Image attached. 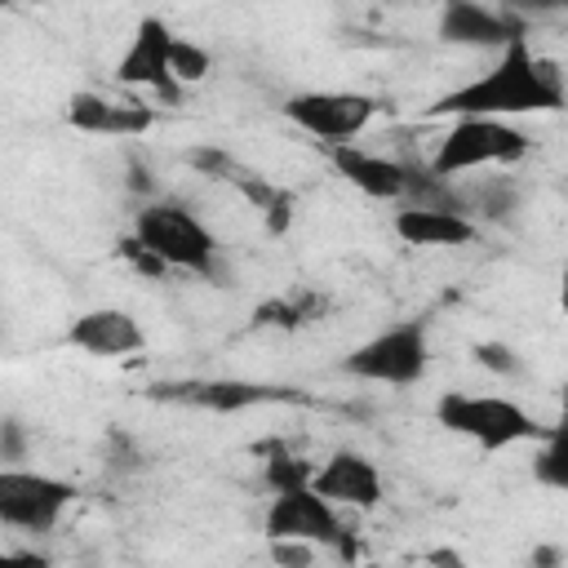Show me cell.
Wrapping results in <instances>:
<instances>
[{"label": "cell", "mask_w": 568, "mask_h": 568, "mask_svg": "<svg viewBox=\"0 0 568 568\" xmlns=\"http://www.w3.org/2000/svg\"><path fill=\"white\" fill-rule=\"evenodd\" d=\"M324 293L315 288H293V293H275V297H262L248 315V328H275V333H297L306 324H315L324 315Z\"/></svg>", "instance_id": "obj_18"}, {"label": "cell", "mask_w": 568, "mask_h": 568, "mask_svg": "<svg viewBox=\"0 0 568 568\" xmlns=\"http://www.w3.org/2000/svg\"><path fill=\"white\" fill-rule=\"evenodd\" d=\"M262 532H266V541H302L315 550H333L342 564H355V555H359V541L346 528L342 510L333 501H324L315 488L275 493L266 501Z\"/></svg>", "instance_id": "obj_6"}, {"label": "cell", "mask_w": 568, "mask_h": 568, "mask_svg": "<svg viewBox=\"0 0 568 568\" xmlns=\"http://www.w3.org/2000/svg\"><path fill=\"white\" fill-rule=\"evenodd\" d=\"M115 253H120V257H124V262H129V266H133L138 275H151V280L169 275V266H164V262H160V257H155V253H151V248H146V244H142V240L133 235V231H129V235H120Z\"/></svg>", "instance_id": "obj_24"}, {"label": "cell", "mask_w": 568, "mask_h": 568, "mask_svg": "<svg viewBox=\"0 0 568 568\" xmlns=\"http://www.w3.org/2000/svg\"><path fill=\"white\" fill-rule=\"evenodd\" d=\"M532 484L550 493H568V386L559 395V413L546 426L537 453H532Z\"/></svg>", "instance_id": "obj_19"}, {"label": "cell", "mask_w": 568, "mask_h": 568, "mask_svg": "<svg viewBox=\"0 0 568 568\" xmlns=\"http://www.w3.org/2000/svg\"><path fill=\"white\" fill-rule=\"evenodd\" d=\"M430 368V324L426 315H408L386 324L382 333H373L368 342H359L346 359L342 373L359 377V382H377V386H413L422 382Z\"/></svg>", "instance_id": "obj_5"}, {"label": "cell", "mask_w": 568, "mask_h": 568, "mask_svg": "<svg viewBox=\"0 0 568 568\" xmlns=\"http://www.w3.org/2000/svg\"><path fill=\"white\" fill-rule=\"evenodd\" d=\"M67 342L93 359H124L146 346V328L124 306H93L67 324Z\"/></svg>", "instance_id": "obj_14"}, {"label": "cell", "mask_w": 568, "mask_h": 568, "mask_svg": "<svg viewBox=\"0 0 568 568\" xmlns=\"http://www.w3.org/2000/svg\"><path fill=\"white\" fill-rule=\"evenodd\" d=\"M62 120L89 138H146L160 124V111L151 102H138V98H111L98 89H75L62 102Z\"/></svg>", "instance_id": "obj_11"}, {"label": "cell", "mask_w": 568, "mask_h": 568, "mask_svg": "<svg viewBox=\"0 0 568 568\" xmlns=\"http://www.w3.org/2000/svg\"><path fill=\"white\" fill-rule=\"evenodd\" d=\"M568 106V89H564V75L550 58H541L532 49V40H515L506 44L493 67H484L475 80L439 93L426 111L430 115H484V120H510L515 115H555Z\"/></svg>", "instance_id": "obj_1"}, {"label": "cell", "mask_w": 568, "mask_h": 568, "mask_svg": "<svg viewBox=\"0 0 568 568\" xmlns=\"http://www.w3.org/2000/svg\"><path fill=\"white\" fill-rule=\"evenodd\" d=\"M559 559H564V550H559V546H537L528 564H532V568H555Z\"/></svg>", "instance_id": "obj_28"}, {"label": "cell", "mask_w": 568, "mask_h": 568, "mask_svg": "<svg viewBox=\"0 0 568 568\" xmlns=\"http://www.w3.org/2000/svg\"><path fill=\"white\" fill-rule=\"evenodd\" d=\"M0 435H4V439H0V462H4V466H18V462H22V444H27L18 417H4Z\"/></svg>", "instance_id": "obj_26"}, {"label": "cell", "mask_w": 568, "mask_h": 568, "mask_svg": "<svg viewBox=\"0 0 568 568\" xmlns=\"http://www.w3.org/2000/svg\"><path fill=\"white\" fill-rule=\"evenodd\" d=\"M462 200H466V213L470 217H510V209H515V182L510 178H488V182L462 186Z\"/></svg>", "instance_id": "obj_21"}, {"label": "cell", "mask_w": 568, "mask_h": 568, "mask_svg": "<svg viewBox=\"0 0 568 568\" xmlns=\"http://www.w3.org/2000/svg\"><path fill=\"white\" fill-rule=\"evenodd\" d=\"M435 422L448 435L470 439L479 453L541 444V435H546V426L524 404H515L510 395H488V390H444L435 399Z\"/></svg>", "instance_id": "obj_3"}, {"label": "cell", "mask_w": 568, "mask_h": 568, "mask_svg": "<svg viewBox=\"0 0 568 568\" xmlns=\"http://www.w3.org/2000/svg\"><path fill=\"white\" fill-rule=\"evenodd\" d=\"M0 568H53V559L44 550L27 546V550H4L0 555Z\"/></svg>", "instance_id": "obj_27"}, {"label": "cell", "mask_w": 568, "mask_h": 568, "mask_svg": "<svg viewBox=\"0 0 568 568\" xmlns=\"http://www.w3.org/2000/svg\"><path fill=\"white\" fill-rule=\"evenodd\" d=\"M395 240H404L408 248H462L479 240V226L466 213H444V209H413L399 204L390 217Z\"/></svg>", "instance_id": "obj_17"}, {"label": "cell", "mask_w": 568, "mask_h": 568, "mask_svg": "<svg viewBox=\"0 0 568 568\" xmlns=\"http://www.w3.org/2000/svg\"><path fill=\"white\" fill-rule=\"evenodd\" d=\"M315 462H306V457H297V453H284V448H275L271 457H266V466H262V484H266V493L275 497V493H293V488H311L315 484Z\"/></svg>", "instance_id": "obj_20"}, {"label": "cell", "mask_w": 568, "mask_h": 568, "mask_svg": "<svg viewBox=\"0 0 568 568\" xmlns=\"http://www.w3.org/2000/svg\"><path fill=\"white\" fill-rule=\"evenodd\" d=\"M186 164L200 169V173L213 178V182L235 186V191L262 213V222H266L271 235H284V231L293 226V217H297V200H293L288 186L266 182L257 169H244L240 160H231L226 151H213V146H195V151H186Z\"/></svg>", "instance_id": "obj_10"}, {"label": "cell", "mask_w": 568, "mask_h": 568, "mask_svg": "<svg viewBox=\"0 0 568 568\" xmlns=\"http://www.w3.org/2000/svg\"><path fill=\"white\" fill-rule=\"evenodd\" d=\"M209 71H213V53L204 44L178 36L173 40V75H178V84H200Z\"/></svg>", "instance_id": "obj_22"}, {"label": "cell", "mask_w": 568, "mask_h": 568, "mask_svg": "<svg viewBox=\"0 0 568 568\" xmlns=\"http://www.w3.org/2000/svg\"><path fill=\"white\" fill-rule=\"evenodd\" d=\"M528 36V22L515 9H493L475 0H448L435 18V40L439 44H462V49H506Z\"/></svg>", "instance_id": "obj_12"}, {"label": "cell", "mask_w": 568, "mask_h": 568, "mask_svg": "<svg viewBox=\"0 0 568 568\" xmlns=\"http://www.w3.org/2000/svg\"><path fill=\"white\" fill-rule=\"evenodd\" d=\"M80 488L62 475L27 470V466H0V524L22 528V532H53L62 515L75 506Z\"/></svg>", "instance_id": "obj_7"}, {"label": "cell", "mask_w": 568, "mask_h": 568, "mask_svg": "<svg viewBox=\"0 0 568 568\" xmlns=\"http://www.w3.org/2000/svg\"><path fill=\"white\" fill-rule=\"evenodd\" d=\"M133 235L169 271H186L195 280H226L222 275V244H217V235L204 226V217L191 204H182L173 195L142 200L138 213H133Z\"/></svg>", "instance_id": "obj_2"}, {"label": "cell", "mask_w": 568, "mask_h": 568, "mask_svg": "<svg viewBox=\"0 0 568 568\" xmlns=\"http://www.w3.org/2000/svg\"><path fill=\"white\" fill-rule=\"evenodd\" d=\"M328 164L368 200L404 204V195H408V169L395 155L364 151L359 142H337V146H328Z\"/></svg>", "instance_id": "obj_16"}, {"label": "cell", "mask_w": 568, "mask_h": 568, "mask_svg": "<svg viewBox=\"0 0 568 568\" xmlns=\"http://www.w3.org/2000/svg\"><path fill=\"white\" fill-rule=\"evenodd\" d=\"M173 40L178 36L169 31V22L160 13L138 18V27H133V36H129V44L115 62V80L124 89H146L164 102L182 98V84L173 75Z\"/></svg>", "instance_id": "obj_9"}, {"label": "cell", "mask_w": 568, "mask_h": 568, "mask_svg": "<svg viewBox=\"0 0 568 568\" xmlns=\"http://www.w3.org/2000/svg\"><path fill=\"white\" fill-rule=\"evenodd\" d=\"M155 399H182L195 408H213V413H240V408H257V404H288L302 399L293 386H257V382H240V377H213V382H155L151 386Z\"/></svg>", "instance_id": "obj_15"}, {"label": "cell", "mask_w": 568, "mask_h": 568, "mask_svg": "<svg viewBox=\"0 0 568 568\" xmlns=\"http://www.w3.org/2000/svg\"><path fill=\"white\" fill-rule=\"evenodd\" d=\"M470 355H475L479 368H488V373H497V377H519V368H524L519 351L506 346V342H475Z\"/></svg>", "instance_id": "obj_23"}, {"label": "cell", "mask_w": 568, "mask_h": 568, "mask_svg": "<svg viewBox=\"0 0 568 568\" xmlns=\"http://www.w3.org/2000/svg\"><path fill=\"white\" fill-rule=\"evenodd\" d=\"M280 111L302 133L320 138L324 146H337V142H355L377 120L382 102L359 89H302V93H288Z\"/></svg>", "instance_id": "obj_8"}, {"label": "cell", "mask_w": 568, "mask_h": 568, "mask_svg": "<svg viewBox=\"0 0 568 568\" xmlns=\"http://www.w3.org/2000/svg\"><path fill=\"white\" fill-rule=\"evenodd\" d=\"M271 559H275L280 568H311L315 546H302V541H271Z\"/></svg>", "instance_id": "obj_25"}, {"label": "cell", "mask_w": 568, "mask_h": 568, "mask_svg": "<svg viewBox=\"0 0 568 568\" xmlns=\"http://www.w3.org/2000/svg\"><path fill=\"white\" fill-rule=\"evenodd\" d=\"M311 488L324 501H333L337 510H377L382 497H386V484H382L377 462L368 453H359V448H333L320 462Z\"/></svg>", "instance_id": "obj_13"}, {"label": "cell", "mask_w": 568, "mask_h": 568, "mask_svg": "<svg viewBox=\"0 0 568 568\" xmlns=\"http://www.w3.org/2000/svg\"><path fill=\"white\" fill-rule=\"evenodd\" d=\"M559 306H564V315H568V266H564V275H559Z\"/></svg>", "instance_id": "obj_29"}, {"label": "cell", "mask_w": 568, "mask_h": 568, "mask_svg": "<svg viewBox=\"0 0 568 568\" xmlns=\"http://www.w3.org/2000/svg\"><path fill=\"white\" fill-rule=\"evenodd\" d=\"M532 151V138L510 124V120H484V115H462L453 120L435 151H430V169L439 178H462L475 169H501V164H519Z\"/></svg>", "instance_id": "obj_4"}]
</instances>
